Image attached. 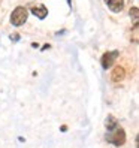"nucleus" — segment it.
<instances>
[{"instance_id":"nucleus-7","label":"nucleus","mask_w":139,"mask_h":148,"mask_svg":"<svg viewBox=\"0 0 139 148\" xmlns=\"http://www.w3.org/2000/svg\"><path fill=\"white\" fill-rule=\"evenodd\" d=\"M120 126V123H118V120L114 117V115H108L106 117V120H105V127H106V130L109 132V130H112V129H115V127H118Z\"/></svg>"},{"instance_id":"nucleus-4","label":"nucleus","mask_w":139,"mask_h":148,"mask_svg":"<svg viewBox=\"0 0 139 148\" xmlns=\"http://www.w3.org/2000/svg\"><path fill=\"white\" fill-rule=\"evenodd\" d=\"M103 2L106 3V6L109 8V9L112 12H121L124 8V0H103Z\"/></svg>"},{"instance_id":"nucleus-3","label":"nucleus","mask_w":139,"mask_h":148,"mask_svg":"<svg viewBox=\"0 0 139 148\" xmlns=\"http://www.w3.org/2000/svg\"><path fill=\"white\" fill-rule=\"evenodd\" d=\"M118 56H120L118 51H109V53H105V54L102 56V58H100L102 67L103 69L112 67V66H114V63H115V60L118 58Z\"/></svg>"},{"instance_id":"nucleus-1","label":"nucleus","mask_w":139,"mask_h":148,"mask_svg":"<svg viewBox=\"0 0 139 148\" xmlns=\"http://www.w3.org/2000/svg\"><path fill=\"white\" fill-rule=\"evenodd\" d=\"M106 141L109 144H112V145H115V147H121L126 142V132H124V129L118 126L115 129L109 130V132H106Z\"/></svg>"},{"instance_id":"nucleus-10","label":"nucleus","mask_w":139,"mask_h":148,"mask_svg":"<svg viewBox=\"0 0 139 148\" xmlns=\"http://www.w3.org/2000/svg\"><path fill=\"white\" fill-rule=\"evenodd\" d=\"M9 39L12 42H16V40H20V34L18 33H14V34H11V36H9Z\"/></svg>"},{"instance_id":"nucleus-8","label":"nucleus","mask_w":139,"mask_h":148,"mask_svg":"<svg viewBox=\"0 0 139 148\" xmlns=\"http://www.w3.org/2000/svg\"><path fill=\"white\" fill-rule=\"evenodd\" d=\"M130 16L133 18L135 23H138V18H139V9H138V6H133L132 9H130Z\"/></svg>"},{"instance_id":"nucleus-6","label":"nucleus","mask_w":139,"mask_h":148,"mask_svg":"<svg viewBox=\"0 0 139 148\" xmlns=\"http://www.w3.org/2000/svg\"><path fill=\"white\" fill-rule=\"evenodd\" d=\"M124 76H126L124 69L121 67V66H115L114 71H112V73H111V79L114 81V82H118V81H123Z\"/></svg>"},{"instance_id":"nucleus-2","label":"nucleus","mask_w":139,"mask_h":148,"mask_svg":"<svg viewBox=\"0 0 139 148\" xmlns=\"http://www.w3.org/2000/svg\"><path fill=\"white\" fill-rule=\"evenodd\" d=\"M27 15L29 12L24 6H16L11 14V24L15 25V27H20V25H23L27 21Z\"/></svg>"},{"instance_id":"nucleus-5","label":"nucleus","mask_w":139,"mask_h":148,"mask_svg":"<svg viewBox=\"0 0 139 148\" xmlns=\"http://www.w3.org/2000/svg\"><path fill=\"white\" fill-rule=\"evenodd\" d=\"M30 11L33 15H36L39 20H43V18H47V15H48V9L43 5H34L30 8Z\"/></svg>"},{"instance_id":"nucleus-9","label":"nucleus","mask_w":139,"mask_h":148,"mask_svg":"<svg viewBox=\"0 0 139 148\" xmlns=\"http://www.w3.org/2000/svg\"><path fill=\"white\" fill-rule=\"evenodd\" d=\"M133 42L138 43V23H135L133 25Z\"/></svg>"}]
</instances>
